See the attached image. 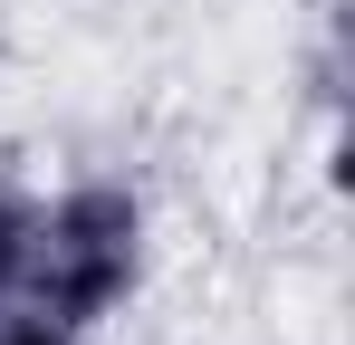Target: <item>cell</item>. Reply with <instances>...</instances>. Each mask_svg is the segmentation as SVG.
Here are the masks:
<instances>
[{
  "mask_svg": "<svg viewBox=\"0 0 355 345\" xmlns=\"http://www.w3.org/2000/svg\"><path fill=\"white\" fill-rule=\"evenodd\" d=\"M29 230H39V192L0 172V307H10L19 278H29Z\"/></svg>",
  "mask_w": 355,
  "mask_h": 345,
  "instance_id": "7a4b0ae2",
  "label": "cell"
},
{
  "mask_svg": "<svg viewBox=\"0 0 355 345\" xmlns=\"http://www.w3.org/2000/svg\"><path fill=\"white\" fill-rule=\"evenodd\" d=\"M144 259H154V221H144V192L116 182V172H87L39 202V230H29V278H19V307H39L67 336H96L116 326L144 288Z\"/></svg>",
  "mask_w": 355,
  "mask_h": 345,
  "instance_id": "6da1fadb",
  "label": "cell"
},
{
  "mask_svg": "<svg viewBox=\"0 0 355 345\" xmlns=\"http://www.w3.org/2000/svg\"><path fill=\"white\" fill-rule=\"evenodd\" d=\"M0 345H87V336H67V326H49L39 307H19V297H10V307H0Z\"/></svg>",
  "mask_w": 355,
  "mask_h": 345,
  "instance_id": "3957f363",
  "label": "cell"
}]
</instances>
